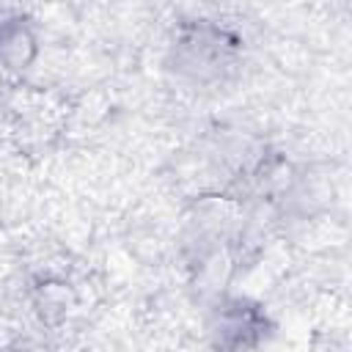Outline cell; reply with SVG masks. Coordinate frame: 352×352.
I'll return each mask as SVG.
<instances>
[{
	"label": "cell",
	"mask_w": 352,
	"mask_h": 352,
	"mask_svg": "<svg viewBox=\"0 0 352 352\" xmlns=\"http://www.w3.org/2000/svg\"><path fill=\"white\" fill-rule=\"evenodd\" d=\"M248 63V38L220 16H187L170 30L165 69L192 88H220L239 80Z\"/></svg>",
	"instance_id": "obj_1"
},
{
	"label": "cell",
	"mask_w": 352,
	"mask_h": 352,
	"mask_svg": "<svg viewBox=\"0 0 352 352\" xmlns=\"http://www.w3.org/2000/svg\"><path fill=\"white\" fill-rule=\"evenodd\" d=\"M38 55V33L33 22L14 8H0V74L25 72Z\"/></svg>",
	"instance_id": "obj_3"
},
{
	"label": "cell",
	"mask_w": 352,
	"mask_h": 352,
	"mask_svg": "<svg viewBox=\"0 0 352 352\" xmlns=\"http://www.w3.org/2000/svg\"><path fill=\"white\" fill-rule=\"evenodd\" d=\"M209 336L214 346L248 349L264 344L272 330L267 311L248 297H217L209 308Z\"/></svg>",
	"instance_id": "obj_2"
}]
</instances>
